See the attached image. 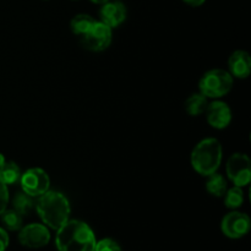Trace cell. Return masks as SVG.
Wrapping results in <instances>:
<instances>
[{"label": "cell", "mask_w": 251, "mask_h": 251, "mask_svg": "<svg viewBox=\"0 0 251 251\" xmlns=\"http://www.w3.org/2000/svg\"><path fill=\"white\" fill-rule=\"evenodd\" d=\"M96 235L92 228L80 220H68L56 229L58 251H95Z\"/></svg>", "instance_id": "6da1fadb"}, {"label": "cell", "mask_w": 251, "mask_h": 251, "mask_svg": "<svg viewBox=\"0 0 251 251\" xmlns=\"http://www.w3.org/2000/svg\"><path fill=\"white\" fill-rule=\"evenodd\" d=\"M34 207L43 225L51 229L56 230L70 220V202L68 198L59 191L48 190L37 198Z\"/></svg>", "instance_id": "7a4b0ae2"}, {"label": "cell", "mask_w": 251, "mask_h": 251, "mask_svg": "<svg viewBox=\"0 0 251 251\" xmlns=\"http://www.w3.org/2000/svg\"><path fill=\"white\" fill-rule=\"evenodd\" d=\"M223 159V149L221 142L215 137L203 139L194 147L190 162L196 173L208 176L216 173Z\"/></svg>", "instance_id": "3957f363"}, {"label": "cell", "mask_w": 251, "mask_h": 251, "mask_svg": "<svg viewBox=\"0 0 251 251\" xmlns=\"http://www.w3.org/2000/svg\"><path fill=\"white\" fill-rule=\"evenodd\" d=\"M233 76L223 69H212L202 75L199 81V90L211 100H220L233 88Z\"/></svg>", "instance_id": "277c9868"}, {"label": "cell", "mask_w": 251, "mask_h": 251, "mask_svg": "<svg viewBox=\"0 0 251 251\" xmlns=\"http://www.w3.org/2000/svg\"><path fill=\"white\" fill-rule=\"evenodd\" d=\"M226 173L235 186L244 188L249 185L251 181V161L249 156L240 152L232 154L226 166Z\"/></svg>", "instance_id": "5b68a950"}, {"label": "cell", "mask_w": 251, "mask_h": 251, "mask_svg": "<svg viewBox=\"0 0 251 251\" xmlns=\"http://www.w3.org/2000/svg\"><path fill=\"white\" fill-rule=\"evenodd\" d=\"M22 191L28 194L32 198H39L46 194L50 188V178L44 169L34 167L27 169L20 178Z\"/></svg>", "instance_id": "8992f818"}, {"label": "cell", "mask_w": 251, "mask_h": 251, "mask_svg": "<svg viewBox=\"0 0 251 251\" xmlns=\"http://www.w3.org/2000/svg\"><path fill=\"white\" fill-rule=\"evenodd\" d=\"M112 29L102 21H95L91 28L82 36V44L87 50L100 53L112 43Z\"/></svg>", "instance_id": "52a82bcc"}, {"label": "cell", "mask_w": 251, "mask_h": 251, "mask_svg": "<svg viewBox=\"0 0 251 251\" xmlns=\"http://www.w3.org/2000/svg\"><path fill=\"white\" fill-rule=\"evenodd\" d=\"M19 242L29 249H41L50 242L49 228L43 223H29L19 230Z\"/></svg>", "instance_id": "ba28073f"}, {"label": "cell", "mask_w": 251, "mask_h": 251, "mask_svg": "<svg viewBox=\"0 0 251 251\" xmlns=\"http://www.w3.org/2000/svg\"><path fill=\"white\" fill-rule=\"evenodd\" d=\"M251 227L250 217L244 212L232 211L223 217L221 229L230 239H240L249 233Z\"/></svg>", "instance_id": "9c48e42d"}, {"label": "cell", "mask_w": 251, "mask_h": 251, "mask_svg": "<svg viewBox=\"0 0 251 251\" xmlns=\"http://www.w3.org/2000/svg\"><path fill=\"white\" fill-rule=\"evenodd\" d=\"M205 113L208 124L217 130L226 129L232 122V109L223 100H215L213 102L208 103Z\"/></svg>", "instance_id": "30bf717a"}, {"label": "cell", "mask_w": 251, "mask_h": 251, "mask_svg": "<svg viewBox=\"0 0 251 251\" xmlns=\"http://www.w3.org/2000/svg\"><path fill=\"white\" fill-rule=\"evenodd\" d=\"M100 21L104 22L110 28H117L127 17V10L124 2L119 0H109L102 5L100 10Z\"/></svg>", "instance_id": "8fae6325"}, {"label": "cell", "mask_w": 251, "mask_h": 251, "mask_svg": "<svg viewBox=\"0 0 251 251\" xmlns=\"http://www.w3.org/2000/svg\"><path fill=\"white\" fill-rule=\"evenodd\" d=\"M228 71L233 77L248 78L251 73L250 54L245 50L233 51L228 59Z\"/></svg>", "instance_id": "7c38bea8"}, {"label": "cell", "mask_w": 251, "mask_h": 251, "mask_svg": "<svg viewBox=\"0 0 251 251\" xmlns=\"http://www.w3.org/2000/svg\"><path fill=\"white\" fill-rule=\"evenodd\" d=\"M208 105V98L206 96H203L201 92L193 93V95L189 96L185 100V108L186 113L191 117H199V115L203 114L207 109Z\"/></svg>", "instance_id": "4fadbf2b"}, {"label": "cell", "mask_w": 251, "mask_h": 251, "mask_svg": "<svg viewBox=\"0 0 251 251\" xmlns=\"http://www.w3.org/2000/svg\"><path fill=\"white\" fill-rule=\"evenodd\" d=\"M206 190L210 195L215 196V198H223L228 189L227 179L220 174L218 172L211 174V176H206Z\"/></svg>", "instance_id": "5bb4252c"}, {"label": "cell", "mask_w": 251, "mask_h": 251, "mask_svg": "<svg viewBox=\"0 0 251 251\" xmlns=\"http://www.w3.org/2000/svg\"><path fill=\"white\" fill-rule=\"evenodd\" d=\"M11 205L12 210L19 212L24 217V216H27L31 213V211L34 208L36 202H34V198L29 196L28 194L24 193V191H19L11 199Z\"/></svg>", "instance_id": "9a60e30c"}, {"label": "cell", "mask_w": 251, "mask_h": 251, "mask_svg": "<svg viewBox=\"0 0 251 251\" xmlns=\"http://www.w3.org/2000/svg\"><path fill=\"white\" fill-rule=\"evenodd\" d=\"M21 169L17 166V163L12 161H6L0 167V181L5 185H14L21 178Z\"/></svg>", "instance_id": "2e32d148"}, {"label": "cell", "mask_w": 251, "mask_h": 251, "mask_svg": "<svg viewBox=\"0 0 251 251\" xmlns=\"http://www.w3.org/2000/svg\"><path fill=\"white\" fill-rule=\"evenodd\" d=\"M95 21L96 20L88 14L75 15L70 21V28L73 33L77 34V36H83L91 28Z\"/></svg>", "instance_id": "e0dca14e"}, {"label": "cell", "mask_w": 251, "mask_h": 251, "mask_svg": "<svg viewBox=\"0 0 251 251\" xmlns=\"http://www.w3.org/2000/svg\"><path fill=\"white\" fill-rule=\"evenodd\" d=\"M0 218H1V223L4 226V229L10 230V232H16V230H20L22 228V216L20 215L19 212H16L15 210H5L4 212L0 215Z\"/></svg>", "instance_id": "ac0fdd59"}, {"label": "cell", "mask_w": 251, "mask_h": 251, "mask_svg": "<svg viewBox=\"0 0 251 251\" xmlns=\"http://www.w3.org/2000/svg\"><path fill=\"white\" fill-rule=\"evenodd\" d=\"M223 198H225L226 207L235 210L244 203V191H243V188L234 185L233 188L227 189Z\"/></svg>", "instance_id": "d6986e66"}, {"label": "cell", "mask_w": 251, "mask_h": 251, "mask_svg": "<svg viewBox=\"0 0 251 251\" xmlns=\"http://www.w3.org/2000/svg\"><path fill=\"white\" fill-rule=\"evenodd\" d=\"M95 251H122V248L114 239L104 238V239L96 242Z\"/></svg>", "instance_id": "ffe728a7"}, {"label": "cell", "mask_w": 251, "mask_h": 251, "mask_svg": "<svg viewBox=\"0 0 251 251\" xmlns=\"http://www.w3.org/2000/svg\"><path fill=\"white\" fill-rule=\"evenodd\" d=\"M10 201V195H9V189L7 185H5L4 183L0 181V215L4 212L7 208Z\"/></svg>", "instance_id": "44dd1931"}, {"label": "cell", "mask_w": 251, "mask_h": 251, "mask_svg": "<svg viewBox=\"0 0 251 251\" xmlns=\"http://www.w3.org/2000/svg\"><path fill=\"white\" fill-rule=\"evenodd\" d=\"M9 234H7L6 229L0 227V251H5L9 247Z\"/></svg>", "instance_id": "7402d4cb"}, {"label": "cell", "mask_w": 251, "mask_h": 251, "mask_svg": "<svg viewBox=\"0 0 251 251\" xmlns=\"http://www.w3.org/2000/svg\"><path fill=\"white\" fill-rule=\"evenodd\" d=\"M185 4L190 5V6H194V7H198V6H201V5L205 4L206 0H183Z\"/></svg>", "instance_id": "603a6c76"}, {"label": "cell", "mask_w": 251, "mask_h": 251, "mask_svg": "<svg viewBox=\"0 0 251 251\" xmlns=\"http://www.w3.org/2000/svg\"><path fill=\"white\" fill-rule=\"evenodd\" d=\"M90 1H92L93 4H97V5H103L105 4V2H108L109 0H90Z\"/></svg>", "instance_id": "cb8c5ba5"}, {"label": "cell", "mask_w": 251, "mask_h": 251, "mask_svg": "<svg viewBox=\"0 0 251 251\" xmlns=\"http://www.w3.org/2000/svg\"><path fill=\"white\" fill-rule=\"evenodd\" d=\"M5 162H6V159H5V156L2 153H0V167H1L2 164L5 163Z\"/></svg>", "instance_id": "d4e9b609"}]
</instances>
